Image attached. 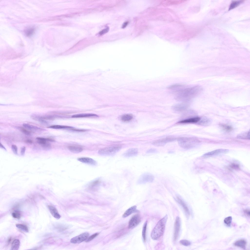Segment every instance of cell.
Instances as JSON below:
<instances>
[{
  "label": "cell",
  "instance_id": "cell-1",
  "mask_svg": "<svg viewBox=\"0 0 250 250\" xmlns=\"http://www.w3.org/2000/svg\"><path fill=\"white\" fill-rule=\"evenodd\" d=\"M202 90L201 87L198 85L189 87H185L174 93L175 98L178 101L188 102L199 94Z\"/></svg>",
  "mask_w": 250,
  "mask_h": 250
},
{
  "label": "cell",
  "instance_id": "cell-2",
  "mask_svg": "<svg viewBox=\"0 0 250 250\" xmlns=\"http://www.w3.org/2000/svg\"><path fill=\"white\" fill-rule=\"evenodd\" d=\"M167 218V215H166L157 223L151 234V237L153 240H157L163 235Z\"/></svg>",
  "mask_w": 250,
  "mask_h": 250
},
{
  "label": "cell",
  "instance_id": "cell-3",
  "mask_svg": "<svg viewBox=\"0 0 250 250\" xmlns=\"http://www.w3.org/2000/svg\"><path fill=\"white\" fill-rule=\"evenodd\" d=\"M178 142L179 145L182 148L189 149L196 146L199 143V141L195 137H184L178 139Z\"/></svg>",
  "mask_w": 250,
  "mask_h": 250
},
{
  "label": "cell",
  "instance_id": "cell-4",
  "mask_svg": "<svg viewBox=\"0 0 250 250\" xmlns=\"http://www.w3.org/2000/svg\"><path fill=\"white\" fill-rule=\"evenodd\" d=\"M121 148V147L119 146H112L100 149L98 153L102 156H111L118 152Z\"/></svg>",
  "mask_w": 250,
  "mask_h": 250
},
{
  "label": "cell",
  "instance_id": "cell-5",
  "mask_svg": "<svg viewBox=\"0 0 250 250\" xmlns=\"http://www.w3.org/2000/svg\"><path fill=\"white\" fill-rule=\"evenodd\" d=\"M154 176L150 173H146L143 174L140 177L137 181L139 184L152 182L154 180Z\"/></svg>",
  "mask_w": 250,
  "mask_h": 250
},
{
  "label": "cell",
  "instance_id": "cell-6",
  "mask_svg": "<svg viewBox=\"0 0 250 250\" xmlns=\"http://www.w3.org/2000/svg\"><path fill=\"white\" fill-rule=\"evenodd\" d=\"M175 138L172 137H167L160 139L154 141L152 144L157 146H163L167 143L174 141L175 140Z\"/></svg>",
  "mask_w": 250,
  "mask_h": 250
},
{
  "label": "cell",
  "instance_id": "cell-7",
  "mask_svg": "<svg viewBox=\"0 0 250 250\" xmlns=\"http://www.w3.org/2000/svg\"><path fill=\"white\" fill-rule=\"evenodd\" d=\"M89 235V233L87 232L82 233L75 237L71 239V242L74 244L79 243L85 240Z\"/></svg>",
  "mask_w": 250,
  "mask_h": 250
},
{
  "label": "cell",
  "instance_id": "cell-8",
  "mask_svg": "<svg viewBox=\"0 0 250 250\" xmlns=\"http://www.w3.org/2000/svg\"><path fill=\"white\" fill-rule=\"evenodd\" d=\"M181 225V219L178 216L176 217L175 223L173 239L176 241L177 239L179 234Z\"/></svg>",
  "mask_w": 250,
  "mask_h": 250
},
{
  "label": "cell",
  "instance_id": "cell-9",
  "mask_svg": "<svg viewBox=\"0 0 250 250\" xmlns=\"http://www.w3.org/2000/svg\"><path fill=\"white\" fill-rule=\"evenodd\" d=\"M141 221V218L138 214L134 215L130 220L128 224V228L132 229L136 226Z\"/></svg>",
  "mask_w": 250,
  "mask_h": 250
},
{
  "label": "cell",
  "instance_id": "cell-10",
  "mask_svg": "<svg viewBox=\"0 0 250 250\" xmlns=\"http://www.w3.org/2000/svg\"><path fill=\"white\" fill-rule=\"evenodd\" d=\"M229 151L228 149H219L209 152L204 154L202 156L204 157H208L220 154L226 153Z\"/></svg>",
  "mask_w": 250,
  "mask_h": 250
},
{
  "label": "cell",
  "instance_id": "cell-11",
  "mask_svg": "<svg viewBox=\"0 0 250 250\" xmlns=\"http://www.w3.org/2000/svg\"><path fill=\"white\" fill-rule=\"evenodd\" d=\"M138 153V150L137 148H131L128 149L125 152L123 155L125 157H132L137 155Z\"/></svg>",
  "mask_w": 250,
  "mask_h": 250
},
{
  "label": "cell",
  "instance_id": "cell-12",
  "mask_svg": "<svg viewBox=\"0 0 250 250\" xmlns=\"http://www.w3.org/2000/svg\"><path fill=\"white\" fill-rule=\"evenodd\" d=\"M183 103L177 104L173 106V108L177 112H182L185 110L188 107V102H184Z\"/></svg>",
  "mask_w": 250,
  "mask_h": 250
},
{
  "label": "cell",
  "instance_id": "cell-13",
  "mask_svg": "<svg viewBox=\"0 0 250 250\" xmlns=\"http://www.w3.org/2000/svg\"><path fill=\"white\" fill-rule=\"evenodd\" d=\"M77 160L83 163L92 165L95 166L97 164V162L95 160L89 157H80L78 158Z\"/></svg>",
  "mask_w": 250,
  "mask_h": 250
},
{
  "label": "cell",
  "instance_id": "cell-14",
  "mask_svg": "<svg viewBox=\"0 0 250 250\" xmlns=\"http://www.w3.org/2000/svg\"><path fill=\"white\" fill-rule=\"evenodd\" d=\"M185 87V86L182 84H176L170 85L167 87V88L172 90L174 94Z\"/></svg>",
  "mask_w": 250,
  "mask_h": 250
},
{
  "label": "cell",
  "instance_id": "cell-15",
  "mask_svg": "<svg viewBox=\"0 0 250 250\" xmlns=\"http://www.w3.org/2000/svg\"><path fill=\"white\" fill-rule=\"evenodd\" d=\"M211 119L207 117H203L200 119L198 122L199 125L203 126H207L210 125L211 123Z\"/></svg>",
  "mask_w": 250,
  "mask_h": 250
},
{
  "label": "cell",
  "instance_id": "cell-16",
  "mask_svg": "<svg viewBox=\"0 0 250 250\" xmlns=\"http://www.w3.org/2000/svg\"><path fill=\"white\" fill-rule=\"evenodd\" d=\"M176 200L178 203L182 207L187 214L188 215H189V211L187 205L183 200L178 196L177 197Z\"/></svg>",
  "mask_w": 250,
  "mask_h": 250
},
{
  "label": "cell",
  "instance_id": "cell-17",
  "mask_svg": "<svg viewBox=\"0 0 250 250\" xmlns=\"http://www.w3.org/2000/svg\"><path fill=\"white\" fill-rule=\"evenodd\" d=\"M48 208L51 214L54 218L57 219H59L60 218L61 216L55 208L50 205L48 206Z\"/></svg>",
  "mask_w": 250,
  "mask_h": 250
},
{
  "label": "cell",
  "instance_id": "cell-18",
  "mask_svg": "<svg viewBox=\"0 0 250 250\" xmlns=\"http://www.w3.org/2000/svg\"><path fill=\"white\" fill-rule=\"evenodd\" d=\"M200 118L199 117H193L180 121L178 123H195L198 122L200 120Z\"/></svg>",
  "mask_w": 250,
  "mask_h": 250
},
{
  "label": "cell",
  "instance_id": "cell-19",
  "mask_svg": "<svg viewBox=\"0 0 250 250\" xmlns=\"http://www.w3.org/2000/svg\"><path fill=\"white\" fill-rule=\"evenodd\" d=\"M68 148L70 152L74 153H80L83 150V148L81 147L77 146H70L68 147Z\"/></svg>",
  "mask_w": 250,
  "mask_h": 250
},
{
  "label": "cell",
  "instance_id": "cell-20",
  "mask_svg": "<svg viewBox=\"0 0 250 250\" xmlns=\"http://www.w3.org/2000/svg\"><path fill=\"white\" fill-rule=\"evenodd\" d=\"M98 116L93 114H83L75 115L72 116V118H78L83 117H97Z\"/></svg>",
  "mask_w": 250,
  "mask_h": 250
},
{
  "label": "cell",
  "instance_id": "cell-21",
  "mask_svg": "<svg viewBox=\"0 0 250 250\" xmlns=\"http://www.w3.org/2000/svg\"><path fill=\"white\" fill-rule=\"evenodd\" d=\"M247 244L246 240L243 239H241L236 241L234 243V246L245 249Z\"/></svg>",
  "mask_w": 250,
  "mask_h": 250
},
{
  "label": "cell",
  "instance_id": "cell-22",
  "mask_svg": "<svg viewBox=\"0 0 250 250\" xmlns=\"http://www.w3.org/2000/svg\"><path fill=\"white\" fill-rule=\"evenodd\" d=\"M23 126L26 128L31 130L36 131H42L45 130L43 129L28 124L24 123L23 124Z\"/></svg>",
  "mask_w": 250,
  "mask_h": 250
},
{
  "label": "cell",
  "instance_id": "cell-23",
  "mask_svg": "<svg viewBox=\"0 0 250 250\" xmlns=\"http://www.w3.org/2000/svg\"><path fill=\"white\" fill-rule=\"evenodd\" d=\"M136 206H134L129 208L124 213L123 215V217L125 218L136 212Z\"/></svg>",
  "mask_w": 250,
  "mask_h": 250
},
{
  "label": "cell",
  "instance_id": "cell-24",
  "mask_svg": "<svg viewBox=\"0 0 250 250\" xmlns=\"http://www.w3.org/2000/svg\"><path fill=\"white\" fill-rule=\"evenodd\" d=\"M237 138L240 139L250 140V131L238 134L237 136Z\"/></svg>",
  "mask_w": 250,
  "mask_h": 250
},
{
  "label": "cell",
  "instance_id": "cell-25",
  "mask_svg": "<svg viewBox=\"0 0 250 250\" xmlns=\"http://www.w3.org/2000/svg\"><path fill=\"white\" fill-rule=\"evenodd\" d=\"M20 243V241L19 240L15 239L14 240L11 244V250H18L19 248Z\"/></svg>",
  "mask_w": 250,
  "mask_h": 250
},
{
  "label": "cell",
  "instance_id": "cell-26",
  "mask_svg": "<svg viewBox=\"0 0 250 250\" xmlns=\"http://www.w3.org/2000/svg\"><path fill=\"white\" fill-rule=\"evenodd\" d=\"M244 1V0H242L232 1L229 5V10H230L236 8Z\"/></svg>",
  "mask_w": 250,
  "mask_h": 250
},
{
  "label": "cell",
  "instance_id": "cell-27",
  "mask_svg": "<svg viewBox=\"0 0 250 250\" xmlns=\"http://www.w3.org/2000/svg\"><path fill=\"white\" fill-rule=\"evenodd\" d=\"M133 117L132 115L127 114L124 115L121 117V120L124 122H128L132 119Z\"/></svg>",
  "mask_w": 250,
  "mask_h": 250
},
{
  "label": "cell",
  "instance_id": "cell-28",
  "mask_svg": "<svg viewBox=\"0 0 250 250\" xmlns=\"http://www.w3.org/2000/svg\"><path fill=\"white\" fill-rule=\"evenodd\" d=\"M35 28L33 27H29L26 29L24 32L26 36L27 37L30 36L32 35L34 32Z\"/></svg>",
  "mask_w": 250,
  "mask_h": 250
},
{
  "label": "cell",
  "instance_id": "cell-29",
  "mask_svg": "<svg viewBox=\"0 0 250 250\" xmlns=\"http://www.w3.org/2000/svg\"><path fill=\"white\" fill-rule=\"evenodd\" d=\"M73 127L66 125H54L48 127V128L54 129H70Z\"/></svg>",
  "mask_w": 250,
  "mask_h": 250
},
{
  "label": "cell",
  "instance_id": "cell-30",
  "mask_svg": "<svg viewBox=\"0 0 250 250\" xmlns=\"http://www.w3.org/2000/svg\"><path fill=\"white\" fill-rule=\"evenodd\" d=\"M219 125L224 130L227 132H230L233 130L232 127L228 125L223 124H220Z\"/></svg>",
  "mask_w": 250,
  "mask_h": 250
},
{
  "label": "cell",
  "instance_id": "cell-31",
  "mask_svg": "<svg viewBox=\"0 0 250 250\" xmlns=\"http://www.w3.org/2000/svg\"><path fill=\"white\" fill-rule=\"evenodd\" d=\"M16 227L19 229L27 232H29V230L28 227L25 225L18 224H16Z\"/></svg>",
  "mask_w": 250,
  "mask_h": 250
},
{
  "label": "cell",
  "instance_id": "cell-32",
  "mask_svg": "<svg viewBox=\"0 0 250 250\" xmlns=\"http://www.w3.org/2000/svg\"><path fill=\"white\" fill-rule=\"evenodd\" d=\"M12 215L14 218L20 219L21 217V213L20 211L17 210L13 212L12 214Z\"/></svg>",
  "mask_w": 250,
  "mask_h": 250
},
{
  "label": "cell",
  "instance_id": "cell-33",
  "mask_svg": "<svg viewBox=\"0 0 250 250\" xmlns=\"http://www.w3.org/2000/svg\"><path fill=\"white\" fill-rule=\"evenodd\" d=\"M147 224V221H146L144 225L142 231V236L144 242L146 240V232Z\"/></svg>",
  "mask_w": 250,
  "mask_h": 250
},
{
  "label": "cell",
  "instance_id": "cell-34",
  "mask_svg": "<svg viewBox=\"0 0 250 250\" xmlns=\"http://www.w3.org/2000/svg\"><path fill=\"white\" fill-rule=\"evenodd\" d=\"M183 0H166L165 4L167 5L177 4L182 2Z\"/></svg>",
  "mask_w": 250,
  "mask_h": 250
},
{
  "label": "cell",
  "instance_id": "cell-35",
  "mask_svg": "<svg viewBox=\"0 0 250 250\" xmlns=\"http://www.w3.org/2000/svg\"><path fill=\"white\" fill-rule=\"evenodd\" d=\"M232 220L231 216H229L225 218L224 220V223L229 226H230Z\"/></svg>",
  "mask_w": 250,
  "mask_h": 250
},
{
  "label": "cell",
  "instance_id": "cell-36",
  "mask_svg": "<svg viewBox=\"0 0 250 250\" xmlns=\"http://www.w3.org/2000/svg\"><path fill=\"white\" fill-rule=\"evenodd\" d=\"M180 244L185 246H188L190 245L191 244V242L188 240H180L179 241Z\"/></svg>",
  "mask_w": 250,
  "mask_h": 250
},
{
  "label": "cell",
  "instance_id": "cell-37",
  "mask_svg": "<svg viewBox=\"0 0 250 250\" xmlns=\"http://www.w3.org/2000/svg\"><path fill=\"white\" fill-rule=\"evenodd\" d=\"M98 234L99 233H96L92 235L88 238V237L85 240V241L86 242L90 241L97 236Z\"/></svg>",
  "mask_w": 250,
  "mask_h": 250
},
{
  "label": "cell",
  "instance_id": "cell-38",
  "mask_svg": "<svg viewBox=\"0 0 250 250\" xmlns=\"http://www.w3.org/2000/svg\"><path fill=\"white\" fill-rule=\"evenodd\" d=\"M11 148L13 153L16 155L18 154V148L15 145H13L11 146Z\"/></svg>",
  "mask_w": 250,
  "mask_h": 250
},
{
  "label": "cell",
  "instance_id": "cell-39",
  "mask_svg": "<svg viewBox=\"0 0 250 250\" xmlns=\"http://www.w3.org/2000/svg\"><path fill=\"white\" fill-rule=\"evenodd\" d=\"M20 129L21 131L25 134L27 135H31L30 132L25 129L21 127Z\"/></svg>",
  "mask_w": 250,
  "mask_h": 250
},
{
  "label": "cell",
  "instance_id": "cell-40",
  "mask_svg": "<svg viewBox=\"0 0 250 250\" xmlns=\"http://www.w3.org/2000/svg\"><path fill=\"white\" fill-rule=\"evenodd\" d=\"M70 130L74 131H78V132H84L87 131V130L84 129H76L73 127L72 128H71Z\"/></svg>",
  "mask_w": 250,
  "mask_h": 250
},
{
  "label": "cell",
  "instance_id": "cell-41",
  "mask_svg": "<svg viewBox=\"0 0 250 250\" xmlns=\"http://www.w3.org/2000/svg\"><path fill=\"white\" fill-rule=\"evenodd\" d=\"M109 28L108 27H107L106 29H103L102 31H101L99 32V34L100 35L106 33L109 30Z\"/></svg>",
  "mask_w": 250,
  "mask_h": 250
},
{
  "label": "cell",
  "instance_id": "cell-42",
  "mask_svg": "<svg viewBox=\"0 0 250 250\" xmlns=\"http://www.w3.org/2000/svg\"><path fill=\"white\" fill-rule=\"evenodd\" d=\"M156 150L154 149H149L146 151L147 153H155L157 152Z\"/></svg>",
  "mask_w": 250,
  "mask_h": 250
},
{
  "label": "cell",
  "instance_id": "cell-43",
  "mask_svg": "<svg viewBox=\"0 0 250 250\" xmlns=\"http://www.w3.org/2000/svg\"><path fill=\"white\" fill-rule=\"evenodd\" d=\"M25 150L26 147L25 146H23L21 148V155L23 156L24 155Z\"/></svg>",
  "mask_w": 250,
  "mask_h": 250
},
{
  "label": "cell",
  "instance_id": "cell-44",
  "mask_svg": "<svg viewBox=\"0 0 250 250\" xmlns=\"http://www.w3.org/2000/svg\"><path fill=\"white\" fill-rule=\"evenodd\" d=\"M230 167L232 168L237 169L239 168V167L238 165L235 164H232L230 165Z\"/></svg>",
  "mask_w": 250,
  "mask_h": 250
},
{
  "label": "cell",
  "instance_id": "cell-45",
  "mask_svg": "<svg viewBox=\"0 0 250 250\" xmlns=\"http://www.w3.org/2000/svg\"><path fill=\"white\" fill-rule=\"evenodd\" d=\"M244 212L246 215L248 216H250V212L249 210L245 209L244 210Z\"/></svg>",
  "mask_w": 250,
  "mask_h": 250
},
{
  "label": "cell",
  "instance_id": "cell-46",
  "mask_svg": "<svg viewBox=\"0 0 250 250\" xmlns=\"http://www.w3.org/2000/svg\"><path fill=\"white\" fill-rule=\"evenodd\" d=\"M25 142L31 144L32 143V141L31 140L28 139L25 140Z\"/></svg>",
  "mask_w": 250,
  "mask_h": 250
},
{
  "label": "cell",
  "instance_id": "cell-47",
  "mask_svg": "<svg viewBox=\"0 0 250 250\" xmlns=\"http://www.w3.org/2000/svg\"><path fill=\"white\" fill-rule=\"evenodd\" d=\"M128 24V22H124V24H123V25H122V28H125L126 26Z\"/></svg>",
  "mask_w": 250,
  "mask_h": 250
},
{
  "label": "cell",
  "instance_id": "cell-48",
  "mask_svg": "<svg viewBox=\"0 0 250 250\" xmlns=\"http://www.w3.org/2000/svg\"><path fill=\"white\" fill-rule=\"evenodd\" d=\"M0 147L1 148L4 149L5 150H6V148L3 146L1 143H0Z\"/></svg>",
  "mask_w": 250,
  "mask_h": 250
},
{
  "label": "cell",
  "instance_id": "cell-49",
  "mask_svg": "<svg viewBox=\"0 0 250 250\" xmlns=\"http://www.w3.org/2000/svg\"><path fill=\"white\" fill-rule=\"evenodd\" d=\"M11 240V238H9V239H8V243H9L10 242Z\"/></svg>",
  "mask_w": 250,
  "mask_h": 250
}]
</instances>
